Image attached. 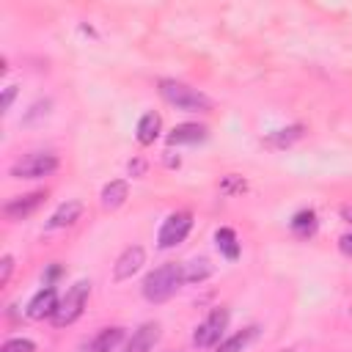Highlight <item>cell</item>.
Instances as JSON below:
<instances>
[{
    "mask_svg": "<svg viewBox=\"0 0 352 352\" xmlns=\"http://www.w3.org/2000/svg\"><path fill=\"white\" fill-rule=\"evenodd\" d=\"M184 283V272H182V264L176 261H168V264H160L157 270H151L146 278H143V297L148 302H165L170 300L179 286Z\"/></svg>",
    "mask_w": 352,
    "mask_h": 352,
    "instance_id": "cell-1",
    "label": "cell"
},
{
    "mask_svg": "<svg viewBox=\"0 0 352 352\" xmlns=\"http://www.w3.org/2000/svg\"><path fill=\"white\" fill-rule=\"evenodd\" d=\"M160 96L168 104H173L176 110H184V113H209L212 110V99L204 91L192 88L187 82L170 80V77L160 80Z\"/></svg>",
    "mask_w": 352,
    "mask_h": 352,
    "instance_id": "cell-2",
    "label": "cell"
},
{
    "mask_svg": "<svg viewBox=\"0 0 352 352\" xmlns=\"http://www.w3.org/2000/svg\"><path fill=\"white\" fill-rule=\"evenodd\" d=\"M88 294H91V280H77L74 286H69L66 294H63L60 302H58V311H55L52 322H55L58 327H66V324L77 322V319L82 316V311H85Z\"/></svg>",
    "mask_w": 352,
    "mask_h": 352,
    "instance_id": "cell-3",
    "label": "cell"
},
{
    "mask_svg": "<svg viewBox=\"0 0 352 352\" xmlns=\"http://www.w3.org/2000/svg\"><path fill=\"white\" fill-rule=\"evenodd\" d=\"M58 157L52 151H28L22 154L19 160H14L11 165V176L14 179H41V176H50L58 170Z\"/></svg>",
    "mask_w": 352,
    "mask_h": 352,
    "instance_id": "cell-4",
    "label": "cell"
},
{
    "mask_svg": "<svg viewBox=\"0 0 352 352\" xmlns=\"http://www.w3.org/2000/svg\"><path fill=\"white\" fill-rule=\"evenodd\" d=\"M190 228H192V214H190V212H184V209H179V212H170V214L162 220V226H160V234H157V245H160L162 250H168V248H176L179 242H184V239H187Z\"/></svg>",
    "mask_w": 352,
    "mask_h": 352,
    "instance_id": "cell-5",
    "label": "cell"
},
{
    "mask_svg": "<svg viewBox=\"0 0 352 352\" xmlns=\"http://www.w3.org/2000/svg\"><path fill=\"white\" fill-rule=\"evenodd\" d=\"M226 327H228V308H212L209 316L195 327V333H192V344L201 346V349H209V346L220 344Z\"/></svg>",
    "mask_w": 352,
    "mask_h": 352,
    "instance_id": "cell-6",
    "label": "cell"
},
{
    "mask_svg": "<svg viewBox=\"0 0 352 352\" xmlns=\"http://www.w3.org/2000/svg\"><path fill=\"white\" fill-rule=\"evenodd\" d=\"M44 201H47V192H44V190L25 192V195H16V198L6 201V204H3V214H6L8 220H25V217H30Z\"/></svg>",
    "mask_w": 352,
    "mask_h": 352,
    "instance_id": "cell-7",
    "label": "cell"
},
{
    "mask_svg": "<svg viewBox=\"0 0 352 352\" xmlns=\"http://www.w3.org/2000/svg\"><path fill=\"white\" fill-rule=\"evenodd\" d=\"M58 302H60L58 289H55V286H44V289H38V292L30 297L25 314H28L30 319H52L55 311H58Z\"/></svg>",
    "mask_w": 352,
    "mask_h": 352,
    "instance_id": "cell-8",
    "label": "cell"
},
{
    "mask_svg": "<svg viewBox=\"0 0 352 352\" xmlns=\"http://www.w3.org/2000/svg\"><path fill=\"white\" fill-rule=\"evenodd\" d=\"M143 264H146V250H143L140 245H129V248L116 258L113 278H116V280H126V278H132Z\"/></svg>",
    "mask_w": 352,
    "mask_h": 352,
    "instance_id": "cell-9",
    "label": "cell"
},
{
    "mask_svg": "<svg viewBox=\"0 0 352 352\" xmlns=\"http://www.w3.org/2000/svg\"><path fill=\"white\" fill-rule=\"evenodd\" d=\"M157 341H160V324L157 322H146L132 333V338L126 341L124 352H151L157 346Z\"/></svg>",
    "mask_w": 352,
    "mask_h": 352,
    "instance_id": "cell-10",
    "label": "cell"
},
{
    "mask_svg": "<svg viewBox=\"0 0 352 352\" xmlns=\"http://www.w3.org/2000/svg\"><path fill=\"white\" fill-rule=\"evenodd\" d=\"M206 135H209V129L204 126V124H192V121H187V124H179V126H173L170 132H168V146H184V143H201V140H206Z\"/></svg>",
    "mask_w": 352,
    "mask_h": 352,
    "instance_id": "cell-11",
    "label": "cell"
},
{
    "mask_svg": "<svg viewBox=\"0 0 352 352\" xmlns=\"http://www.w3.org/2000/svg\"><path fill=\"white\" fill-rule=\"evenodd\" d=\"M80 214H82V204H80V201H66V204H60V206L50 214L47 228H66V226L77 223Z\"/></svg>",
    "mask_w": 352,
    "mask_h": 352,
    "instance_id": "cell-12",
    "label": "cell"
},
{
    "mask_svg": "<svg viewBox=\"0 0 352 352\" xmlns=\"http://www.w3.org/2000/svg\"><path fill=\"white\" fill-rule=\"evenodd\" d=\"M160 126H162V118H160V113H143L140 116V121H138V129H135V138H138V143L140 146H151L154 140H157V135H160Z\"/></svg>",
    "mask_w": 352,
    "mask_h": 352,
    "instance_id": "cell-13",
    "label": "cell"
},
{
    "mask_svg": "<svg viewBox=\"0 0 352 352\" xmlns=\"http://www.w3.org/2000/svg\"><path fill=\"white\" fill-rule=\"evenodd\" d=\"M121 341H124V327H102V330L91 338L88 352H113Z\"/></svg>",
    "mask_w": 352,
    "mask_h": 352,
    "instance_id": "cell-14",
    "label": "cell"
},
{
    "mask_svg": "<svg viewBox=\"0 0 352 352\" xmlns=\"http://www.w3.org/2000/svg\"><path fill=\"white\" fill-rule=\"evenodd\" d=\"M129 198V184L124 179H113L102 187V206L104 209H118Z\"/></svg>",
    "mask_w": 352,
    "mask_h": 352,
    "instance_id": "cell-15",
    "label": "cell"
},
{
    "mask_svg": "<svg viewBox=\"0 0 352 352\" xmlns=\"http://www.w3.org/2000/svg\"><path fill=\"white\" fill-rule=\"evenodd\" d=\"M292 234L300 236V239H308L316 234V212L314 209H300L294 217H292Z\"/></svg>",
    "mask_w": 352,
    "mask_h": 352,
    "instance_id": "cell-16",
    "label": "cell"
},
{
    "mask_svg": "<svg viewBox=\"0 0 352 352\" xmlns=\"http://www.w3.org/2000/svg\"><path fill=\"white\" fill-rule=\"evenodd\" d=\"M256 336H258V327H256V324L242 327V330H239V333H234L231 338L220 341V344H217V352H242V349H245Z\"/></svg>",
    "mask_w": 352,
    "mask_h": 352,
    "instance_id": "cell-17",
    "label": "cell"
},
{
    "mask_svg": "<svg viewBox=\"0 0 352 352\" xmlns=\"http://www.w3.org/2000/svg\"><path fill=\"white\" fill-rule=\"evenodd\" d=\"M214 245L226 258H231V261L239 258V239H236L234 228H217L214 231Z\"/></svg>",
    "mask_w": 352,
    "mask_h": 352,
    "instance_id": "cell-18",
    "label": "cell"
},
{
    "mask_svg": "<svg viewBox=\"0 0 352 352\" xmlns=\"http://www.w3.org/2000/svg\"><path fill=\"white\" fill-rule=\"evenodd\" d=\"M182 272H184V283H195V280H204L212 275V264L206 258H192V261L182 264Z\"/></svg>",
    "mask_w": 352,
    "mask_h": 352,
    "instance_id": "cell-19",
    "label": "cell"
},
{
    "mask_svg": "<svg viewBox=\"0 0 352 352\" xmlns=\"http://www.w3.org/2000/svg\"><path fill=\"white\" fill-rule=\"evenodd\" d=\"M300 135H302V126L297 124V126H289V129H278V132H275V135H272L267 143H270V146H278V148H283V146H289L292 140H297Z\"/></svg>",
    "mask_w": 352,
    "mask_h": 352,
    "instance_id": "cell-20",
    "label": "cell"
},
{
    "mask_svg": "<svg viewBox=\"0 0 352 352\" xmlns=\"http://www.w3.org/2000/svg\"><path fill=\"white\" fill-rule=\"evenodd\" d=\"M0 352H36V344L30 338H8L3 341Z\"/></svg>",
    "mask_w": 352,
    "mask_h": 352,
    "instance_id": "cell-21",
    "label": "cell"
},
{
    "mask_svg": "<svg viewBox=\"0 0 352 352\" xmlns=\"http://www.w3.org/2000/svg\"><path fill=\"white\" fill-rule=\"evenodd\" d=\"M11 272H14V256H3L0 258V286H6L11 280Z\"/></svg>",
    "mask_w": 352,
    "mask_h": 352,
    "instance_id": "cell-22",
    "label": "cell"
},
{
    "mask_svg": "<svg viewBox=\"0 0 352 352\" xmlns=\"http://www.w3.org/2000/svg\"><path fill=\"white\" fill-rule=\"evenodd\" d=\"M50 113V99H44V102H36L33 107H30V113L25 116V124H33L38 116H47Z\"/></svg>",
    "mask_w": 352,
    "mask_h": 352,
    "instance_id": "cell-23",
    "label": "cell"
},
{
    "mask_svg": "<svg viewBox=\"0 0 352 352\" xmlns=\"http://www.w3.org/2000/svg\"><path fill=\"white\" fill-rule=\"evenodd\" d=\"M16 96V85H8L6 88V94H3V110H8L11 107V99Z\"/></svg>",
    "mask_w": 352,
    "mask_h": 352,
    "instance_id": "cell-24",
    "label": "cell"
},
{
    "mask_svg": "<svg viewBox=\"0 0 352 352\" xmlns=\"http://www.w3.org/2000/svg\"><path fill=\"white\" fill-rule=\"evenodd\" d=\"M338 245H341V250H344L346 256H352V234H344V236L338 239Z\"/></svg>",
    "mask_w": 352,
    "mask_h": 352,
    "instance_id": "cell-25",
    "label": "cell"
},
{
    "mask_svg": "<svg viewBox=\"0 0 352 352\" xmlns=\"http://www.w3.org/2000/svg\"><path fill=\"white\" fill-rule=\"evenodd\" d=\"M129 173H132V176H140V173H143V162H140V160L129 162Z\"/></svg>",
    "mask_w": 352,
    "mask_h": 352,
    "instance_id": "cell-26",
    "label": "cell"
},
{
    "mask_svg": "<svg viewBox=\"0 0 352 352\" xmlns=\"http://www.w3.org/2000/svg\"><path fill=\"white\" fill-rule=\"evenodd\" d=\"M341 214H344V217L352 223V209H349V206H344V209H341Z\"/></svg>",
    "mask_w": 352,
    "mask_h": 352,
    "instance_id": "cell-27",
    "label": "cell"
}]
</instances>
